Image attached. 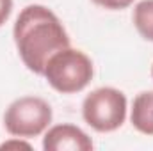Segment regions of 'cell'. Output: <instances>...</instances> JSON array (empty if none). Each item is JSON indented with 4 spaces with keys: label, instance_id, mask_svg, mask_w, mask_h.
<instances>
[{
    "label": "cell",
    "instance_id": "cell-5",
    "mask_svg": "<svg viewBox=\"0 0 153 151\" xmlns=\"http://www.w3.org/2000/svg\"><path fill=\"white\" fill-rule=\"evenodd\" d=\"M43 150L46 151H91V137L75 124H55L43 137Z\"/></svg>",
    "mask_w": 153,
    "mask_h": 151
},
{
    "label": "cell",
    "instance_id": "cell-6",
    "mask_svg": "<svg viewBox=\"0 0 153 151\" xmlns=\"http://www.w3.org/2000/svg\"><path fill=\"white\" fill-rule=\"evenodd\" d=\"M130 121L137 132L153 135V91H143L135 96Z\"/></svg>",
    "mask_w": 153,
    "mask_h": 151
},
{
    "label": "cell",
    "instance_id": "cell-4",
    "mask_svg": "<svg viewBox=\"0 0 153 151\" xmlns=\"http://www.w3.org/2000/svg\"><path fill=\"white\" fill-rule=\"evenodd\" d=\"M52 107L39 96H22L14 100L4 114L5 130L22 139L41 135L52 123Z\"/></svg>",
    "mask_w": 153,
    "mask_h": 151
},
{
    "label": "cell",
    "instance_id": "cell-9",
    "mask_svg": "<svg viewBox=\"0 0 153 151\" xmlns=\"http://www.w3.org/2000/svg\"><path fill=\"white\" fill-rule=\"evenodd\" d=\"M2 150H32V146L25 141H22V137L13 139V141H5L0 144V151Z\"/></svg>",
    "mask_w": 153,
    "mask_h": 151
},
{
    "label": "cell",
    "instance_id": "cell-10",
    "mask_svg": "<svg viewBox=\"0 0 153 151\" xmlns=\"http://www.w3.org/2000/svg\"><path fill=\"white\" fill-rule=\"evenodd\" d=\"M13 13V0H0V27L9 20Z\"/></svg>",
    "mask_w": 153,
    "mask_h": 151
},
{
    "label": "cell",
    "instance_id": "cell-2",
    "mask_svg": "<svg viewBox=\"0 0 153 151\" xmlns=\"http://www.w3.org/2000/svg\"><path fill=\"white\" fill-rule=\"evenodd\" d=\"M93 75H94L93 61L84 52L70 46L53 53L48 59L43 71L46 82L62 94L80 93L89 85Z\"/></svg>",
    "mask_w": 153,
    "mask_h": 151
},
{
    "label": "cell",
    "instance_id": "cell-1",
    "mask_svg": "<svg viewBox=\"0 0 153 151\" xmlns=\"http://www.w3.org/2000/svg\"><path fill=\"white\" fill-rule=\"evenodd\" d=\"M13 38L23 64L36 75H43L53 53L70 46V36L57 14L39 4L22 9L13 29Z\"/></svg>",
    "mask_w": 153,
    "mask_h": 151
},
{
    "label": "cell",
    "instance_id": "cell-7",
    "mask_svg": "<svg viewBox=\"0 0 153 151\" xmlns=\"http://www.w3.org/2000/svg\"><path fill=\"white\" fill-rule=\"evenodd\" d=\"M134 25L146 41L153 43V0H143L135 5Z\"/></svg>",
    "mask_w": 153,
    "mask_h": 151
},
{
    "label": "cell",
    "instance_id": "cell-3",
    "mask_svg": "<svg viewBox=\"0 0 153 151\" xmlns=\"http://www.w3.org/2000/svg\"><path fill=\"white\" fill-rule=\"evenodd\" d=\"M82 117L100 133L114 132L126 119V96L116 87H98L84 98Z\"/></svg>",
    "mask_w": 153,
    "mask_h": 151
},
{
    "label": "cell",
    "instance_id": "cell-11",
    "mask_svg": "<svg viewBox=\"0 0 153 151\" xmlns=\"http://www.w3.org/2000/svg\"><path fill=\"white\" fill-rule=\"evenodd\" d=\"M152 76H153V66H152Z\"/></svg>",
    "mask_w": 153,
    "mask_h": 151
},
{
    "label": "cell",
    "instance_id": "cell-8",
    "mask_svg": "<svg viewBox=\"0 0 153 151\" xmlns=\"http://www.w3.org/2000/svg\"><path fill=\"white\" fill-rule=\"evenodd\" d=\"M96 5L111 9V11H119V9H126L134 4V0H93Z\"/></svg>",
    "mask_w": 153,
    "mask_h": 151
}]
</instances>
